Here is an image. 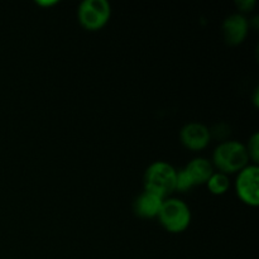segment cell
Wrapping results in <instances>:
<instances>
[{"instance_id": "cell-9", "label": "cell", "mask_w": 259, "mask_h": 259, "mask_svg": "<svg viewBox=\"0 0 259 259\" xmlns=\"http://www.w3.org/2000/svg\"><path fill=\"white\" fill-rule=\"evenodd\" d=\"M187 174L194 181V185H204L209 181L211 175L214 174V166L211 162L202 157H197V158L191 159L185 167Z\"/></svg>"}, {"instance_id": "cell-3", "label": "cell", "mask_w": 259, "mask_h": 259, "mask_svg": "<svg viewBox=\"0 0 259 259\" xmlns=\"http://www.w3.org/2000/svg\"><path fill=\"white\" fill-rule=\"evenodd\" d=\"M157 218L167 232L181 233L186 230L191 223V210L182 200L167 197L163 200Z\"/></svg>"}, {"instance_id": "cell-14", "label": "cell", "mask_w": 259, "mask_h": 259, "mask_svg": "<svg viewBox=\"0 0 259 259\" xmlns=\"http://www.w3.org/2000/svg\"><path fill=\"white\" fill-rule=\"evenodd\" d=\"M37 4L45 5V7H48V5H55V4H57V2H38Z\"/></svg>"}, {"instance_id": "cell-11", "label": "cell", "mask_w": 259, "mask_h": 259, "mask_svg": "<svg viewBox=\"0 0 259 259\" xmlns=\"http://www.w3.org/2000/svg\"><path fill=\"white\" fill-rule=\"evenodd\" d=\"M195 185L192 179L190 177V175L187 174V171L185 168L179 169L176 171V182H175V191H181L185 192L187 190L192 189Z\"/></svg>"}, {"instance_id": "cell-12", "label": "cell", "mask_w": 259, "mask_h": 259, "mask_svg": "<svg viewBox=\"0 0 259 259\" xmlns=\"http://www.w3.org/2000/svg\"><path fill=\"white\" fill-rule=\"evenodd\" d=\"M248 152V156L249 159H252V162L254 164H258L259 161V134L254 133L248 141V146H245Z\"/></svg>"}, {"instance_id": "cell-7", "label": "cell", "mask_w": 259, "mask_h": 259, "mask_svg": "<svg viewBox=\"0 0 259 259\" xmlns=\"http://www.w3.org/2000/svg\"><path fill=\"white\" fill-rule=\"evenodd\" d=\"M180 138L186 148L192 149V151H200L209 144L211 132L204 124L192 121V123H187L182 126L181 132H180Z\"/></svg>"}, {"instance_id": "cell-6", "label": "cell", "mask_w": 259, "mask_h": 259, "mask_svg": "<svg viewBox=\"0 0 259 259\" xmlns=\"http://www.w3.org/2000/svg\"><path fill=\"white\" fill-rule=\"evenodd\" d=\"M249 23L248 19L240 13H234L225 18L222 25L223 38L229 46H238L243 43L248 34Z\"/></svg>"}, {"instance_id": "cell-5", "label": "cell", "mask_w": 259, "mask_h": 259, "mask_svg": "<svg viewBox=\"0 0 259 259\" xmlns=\"http://www.w3.org/2000/svg\"><path fill=\"white\" fill-rule=\"evenodd\" d=\"M235 191L238 197L249 206L259 205V167L258 164H248L239 171L235 180Z\"/></svg>"}, {"instance_id": "cell-8", "label": "cell", "mask_w": 259, "mask_h": 259, "mask_svg": "<svg viewBox=\"0 0 259 259\" xmlns=\"http://www.w3.org/2000/svg\"><path fill=\"white\" fill-rule=\"evenodd\" d=\"M162 197L152 194L144 190L141 195L136 199L133 205L134 212L137 217L143 218V219H153L157 218L161 210L162 204H163Z\"/></svg>"}, {"instance_id": "cell-1", "label": "cell", "mask_w": 259, "mask_h": 259, "mask_svg": "<svg viewBox=\"0 0 259 259\" xmlns=\"http://www.w3.org/2000/svg\"><path fill=\"white\" fill-rule=\"evenodd\" d=\"M249 156L243 143L237 141H227L220 143L212 154V166L220 172L228 175L242 171L248 166Z\"/></svg>"}, {"instance_id": "cell-10", "label": "cell", "mask_w": 259, "mask_h": 259, "mask_svg": "<svg viewBox=\"0 0 259 259\" xmlns=\"http://www.w3.org/2000/svg\"><path fill=\"white\" fill-rule=\"evenodd\" d=\"M206 185L212 195H224L229 189L230 181L228 175L223 174V172H214Z\"/></svg>"}, {"instance_id": "cell-2", "label": "cell", "mask_w": 259, "mask_h": 259, "mask_svg": "<svg viewBox=\"0 0 259 259\" xmlns=\"http://www.w3.org/2000/svg\"><path fill=\"white\" fill-rule=\"evenodd\" d=\"M176 171L177 169L167 162H153L144 172V190L162 199H167L175 191Z\"/></svg>"}, {"instance_id": "cell-13", "label": "cell", "mask_w": 259, "mask_h": 259, "mask_svg": "<svg viewBox=\"0 0 259 259\" xmlns=\"http://www.w3.org/2000/svg\"><path fill=\"white\" fill-rule=\"evenodd\" d=\"M235 4H237V7L239 8L242 12H250V10L254 8L255 2L254 0H239V2H237Z\"/></svg>"}, {"instance_id": "cell-4", "label": "cell", "mask_w": 259, "mask_h": 259, "mask_svg": "<svg viewBox=\"0 0 259 259\" xmlns=\"http://www.w3.org/2000/svg\"><path fill=\"white\" fill-rule=\"evenodd\" d=\"M111 5L106 0H83L77 9L80 24L88 30H99L109 22Z\"/></svg>"}]
</instances>
